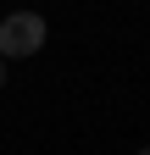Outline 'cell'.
<instances>
[{
	"label": "cell",
	"instance_id": "cell-2",
	"mask_svg": "<svg viewBox=\"0 0 150 155\" xmlns=\"http://www.w3.org/2000/svg\"><path fill=\"white\" fill-rule=\"evenodd\" d=\"M0 89H6V61H0Z\"/></svg>",
	"mask_w": 150,
	"mask_h": 155
},
{
	"label": "cell",
	"instance_id": "cell-3",
	"mask_svg": "<svg viewBox=\"0 0 150 155\" xmlns=\"http://www.w3.org/2000/svg\"><path fill=\"white\" fill-rule=\"evenodd\" d=\"M139 155H150V144H145V150H139Z\"/></svg>",
	"mask_w": 150,
	"mask_h": 155
},
{
	"label": "cell",
	"instance_id": "cell-1",
	"mask_svg": "<svg viewBox=\"0 0 150 155\" xmlns=\"http://www.w3.org/2000/svg\"><path fill=\"white\" fill-rule=\"evenodd\" d=\"M45 17L39 11H11V17H0V61H22V55H39L45 50Z\"/></svg>",
	"mask_w": 150,
	"mask_h": 155
}]
</instances>
